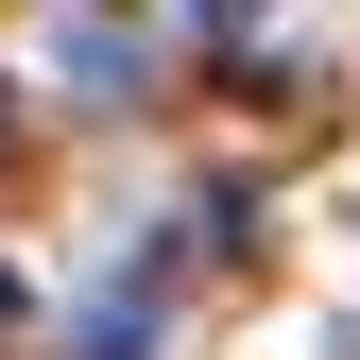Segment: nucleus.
<instances>
[{
  "mask_svg": "<svg viewBox=\"0 0 360 360\" xmlns=\"http://www.w3.org/2000/svg\"><path fill=\"white\" fill-rule=\"evenodd\" d=\"M138 343H155V275H120L103 309H86V360H138Z\"/></svg>",
  "mask_w": 360,
  "mask_h": 360,
  "instance_id": "f257e3e1",
  "label": "nucleus"
},
{
  "mask_svg": "<svg viewBox=\"0 0 360 360\" xmlns=\"http://www.w3.org/2000/svg\"><path fill=\"white\" fill-rule=\"evenodd\" d=\"M257 18H275V0H189V34H257Z\"/></svg>",
  "mask_w": 360,
  "mask_h": 360,
  "instance_id": "f03ea898",
  "label": "nucleus"
},
{
  "mask_svg": "<svg viewBox=\"0 0 360 360\" xmlns=\"http://www.w3.org/2000/svg\"><path fill=\"white\" fill-rule=\"evenodd\" d=\"M0 326H18V275H0Z\"/></svg>",
  "mask_w": 360,
  "mask_h": 360,
  "instance_id": "7ed1b4c3",
  "label": "nucleus"
}]
</instances>
